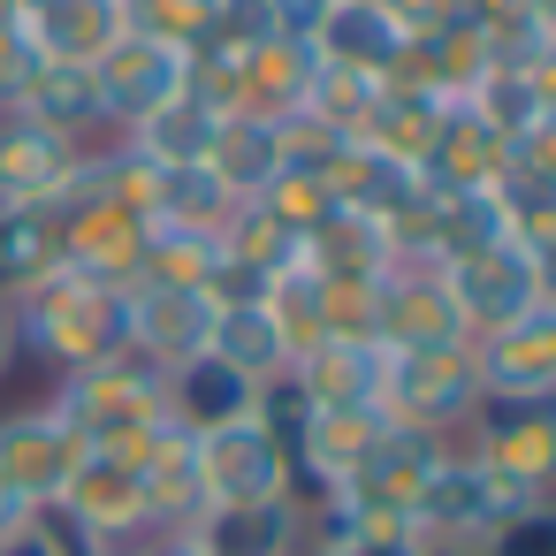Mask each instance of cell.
Wrapping results in <instances>:
<instances>
[{
    "mask_svg": "<svg viewBox=\"0 0 556 556\" xmlns=\"http://www.w3.org/2000/svg\"><path fill=\"white\" fill-rule=\"evenodd\" d=\"M9 313H16L24 366H39V381L130 358V290H108V282H92L77 267H54L47 282L9 298Z\"/></svg>",
    "mask_w": 556,
    "mask_h": 556,
    "instance_id": "cell-1",
    "label": "cell"
},
{
    "mask_svg": "<svg viewBox=\"0 0 556 556\" xmlns=\"http://www.w3.org/2000/svg\"><path fill=\"white\" fill-rule=\"evenodd\" d=\"M39 396H47V412H54L85 450H108V457H138V450L168 427L161 366H146V358H108V366L54 374V381H39Z\"/></svg>",
    "mask_w": 556,
    "mask_h": 556,
    "instance_id": "cell-2",
    "label": "cell"
},
{
    "mask_svg": "<svg viewBox=\"0 0 556 556\" xmlns=\"http://www.w3.org/2000/svg\"><path fill=\"white\" fill-rule=\"evenodd\" d=\"M526 503H548V495H526L518 480L488 472L465 442H450V450L434 457V472L419 480L404 533H412L419 548H480V541H488V526H495V518H510V510H526Z\"/></svg>",
    "mask_w": 556,
    "mask_h": 556,
    "instance_id": "cell-3",
    "label": "cell"
},
{
    "mask_svg": "<svg viewBox=\"0 0 556 556\" xmlns=\"http://www.w3.org/2000/svg\"><path fill=\"white\" fill-rule=\"evenodd\" d=\"M480 404V374H472V336L465 343H404L381 351V412L396 427L419 434H457Z\"/></svg>",
    "mask_w": 556,
    "mask_h": 556,
    "instance_id": "cell-4",
    "label": "cell"
},
{
    "mask_svg": "<svg viewBox=\"0 0 556 556\" xmlns=\"http://www.w3.org/2000/svg\"><path fill=\"white\" fill-rule=\"evenodd\" d=\"M442 282H450V298H457L465 336H488V328H503V320H518V313H533V305H556L548 244H518V237H503V244H488V252L442 260Z\"/></svg>",
    "mask_w": 556,
    "mask_h": 556,
    "instance_id": "cell-5",
    "label": "cell"
},
{
    "mask_svg": "<svg viewBox=\"0 0 556 556\" xmlns=\"http://www.w3.org/2000/svg\"><path fill=\"white\" fill-rule=\"evenodd\" d=\"M77 465H85V442L47 412V396L0 404V480H9L31 510H54Z\"/></svg>",
    "mask_w": 556,
    "mask_h": 556,
    "instance_id": "cell-6",
    "label": "cell"
},
{
    "mask_svg": "<svg viewBox=\"0 0 556 556\" xmlns=\"http://www.w3.org/2000/svg\"><path fill=\"white\" fill-rule=\"evenodd\" d=\"M457 442L488 472L518 480L526 495H548L556 488V404H495V396H480L472 419L457 427Z\"/></svg>",
    "mask_w": 556,
    "mask_h": 556,
    "instance_id": "cell-7",
    "label": "cell"
},
{
    "mask_svg": "<svg viewBox=\"0 0 556 556\" xmlns=\"http://www.w3.org/2000/svg\"><path fill=\"white\" fill-rule=\"evenodd\" d=\"M480 396L495 404H556V305H533L488 336H472Z\"/></svg>",
    "mask_w": 556,
    "mask_h": 556,
    "instance_id": "cell-8",
    "label": "cell"
},
{
    "mask_svg": "<svg viewBox=\"0 0 556 556\" xmlns=\"http://www.w3.org/2000/svg\"><path fill=\"white\" fill-rule=\"evenodd\" d=\"M191 77V54L161 47V39H138L123 31L100 62H92V85H100V115H108V138H123L130 123H146L153 108H168Z\"/></svg>",
    "mask_w": 556,
    "mask_h": 556,
    "instance_id": "cell-9",
    "label": "cell"
},
{
    "mask_svg": "<svg viewBox=\"0 0 556 556\" xmlns=\"http://www.w3.org/2000/svg\"><path fill=\"white\" fill-rule=\"evenodd\" d=\"M313 54L343 77H366V85H389L396 62L412 54V24L389 9V0H328V16L313 31Z\"/></svg>",
    "mask_w": 556,
    "mask_h": 556,
    "instance_id": "cell-10",
    "label": "cell"
},
{
    "mask_svg": "<svg viewBox=\"0 0 556 556\" xmlns=\"http://www.w3.org/2000/svg\"><path fill=\"white\" fill-rule=\"evenodd\" d=\"M199 450V488H206V510H229V503H275L290 495V472L267 442L260 419H237V427H214V434H191Z\"/></svg>",
    "mask_w": 556,
    "mask_h": 556,
    "instance_id": "cell-11",
    "label": "cell"
},
{
    "mask_svg": "<svg viewBox=\"0 0 556 556\" xmlns=\"http://www.w3.org/2000/svg\"><path fill=\"white\" fill-rule=\"evenodd\" d=\"M450 442H457V434H419V427H396V419H389V434L358 457V472L343 480V495H351L374 526H404L419 480L434 472V457H442Z\"/></svg>",
    "mask_w": 556,
    "mask_h": 556,
    "instance_id": "cell-12",
    "label": "cell"
},
{
    "mask_svg": "<svg viewBox=\"0 0 556 556\" xmlns=\"http://www.w3.org/2000/svg\"><path fill=\"white\" fill-rule=\"evenodd\" d=\"M374 336H381V351H404V343H465V320H457V298H450L442 267L396 260L374 282Z\"/></svg>",
    "mask_w": 556,
    "mask_h": 556,
    "instance_id": "cell-13",
    "label": "cell"
},
{
    "mask_svg": "<svg viewBox=\"0 0 556 556\" xmlns=\"http://www.w3.org/2000/svg\"><path fill=\"white\" fill-rule=\"evenodd\" d=\"M214 336V290H168V282H130V358L146 366H184Z\"/></svg>",
    "mask_w": 556,
    "mask_h": 556,
    "instance_id": "cell-14",
    "label": "cell"
},
{
    "mask_svg": "<svg viewBox=\"0 0 556 556\" xmlns=\"http://www.w3.org/2000/svg\"><path fill=\"white\" fill-rule=\"evenodd\" d=\"M77 153H85V146L39 130V123L16 115V108H0V206H39V214H47V206L62 199V184L77 176Z\"/></svg>",
    "mask_w": 556,
    "mask_h": 556,
    "instance_id": "cell-15",
    "label": "cell"
},
{
    "mask_svg": "<svg viewBox=\"0 0 556 556\" xmlns=\"http://www.w3.org/2000/svg\"><path fill=\"white\" fill-rule=\"evenodd\" d=\"M161 396H168V427L214 434V427L252 419V396H260V389H252L237 366H222L214 351H199V358H184V366H161Z\"/></svg>",
    "mask_w": 556,
    "mask_h": 556,
    "instance_id": "cell-16",
    "label": "cell"
},
{
    "mask_svg": "<svg viewBox=\"0 0 556 556\" xmlns=\"http://www.w3.org/2000/svg\"><path fill=\"white\" fill-rule=\"evenodd\" d=\"M298 267H305L313 282H381V275L396 267V252H389V229H381V222H366V214H351V206H328V214L305 229Z\"/></svg>",
    "mask_w": 556,
    "mask_h": 556,
    "instance_id": "cell-17",
    "label": "cell"
},
{
    "mask_svg": "<svg viewBox=\"0 0 556 556\" xmlns=\"http://www.w3.org/2000/svg\"><path fill=\"white\" fill-rule=\"evenodd\" d=\"M16 115H31L39 130L70 138V146H108V115H100V85L85 62H39L31 85L16 92Z\"/></svg>",
    "mask_w": 556,
    "mask_h": 556,
    "instance_id": "cell-18",
    "label": "cell"
},
{
    "mask_svg": "<svg viewBox=\"0 0 556 556\" xmlns=\"http://www.w3.org/2000/svg\"><path fill=\"white\" fill-rule=\"evenodd\" d=\"M206 168H214V184H222L237 206L260 199V191L290 168V123H275V115H222Z\"/></svg>",
    "mask_w": 556,
    "mask_h": 556,
    "instance_id": "cell-19",
    "label": "cell"
},
{
    "mask_svg": "<svg viewBox=\"0 0 556 556\" xmlns=\"http://www.w3.org/2000/svg\"><path fill=\"white\" fill-rule=\"evenodd\" d=\"M206 351H214L222 366H237L252 389H267V381H282V374L298 366V343L282 336V320H275V305H267V298L214 305V336H206Z\"/></svg>",
    "mask_w": 556,
    "mask_h": 556,
    "instance_id": "cell-20",
    "label": "cell"
},
{
    "mask_svg": "<svg viewBox=\"0 0 556 556\" xmlns=\"http://www.w3.org/2000/svg\"><path fill=\"white\" fill-rule=\"evenodd\" d=\"M214 130H222V115L206 108V100H191V92H176L168 108H153L146 123H130L123 130V153L130 161H146V168H206V153H214Z\"/></svg>",
    "mask_w": 556,
    "mask_h": 556,
    "instance_id": "cell-21",
    "label": "cell"
},
{
    "mask_svg": "<svg viewBox=\"0 0 556 556\" xmlns=\"http://www.w3.org/2000/svg\"><path fill=\"white\" fill-rule=\"evenodd\" d=\"M199 556H298V503H229V510H199L191 518Z\"/></svg>",
    "mask_w": 556,
    "mask_h": 556,
    "instance_id": "cell-22",
    "label": "cell"
},
{
    "mask_svg": "<svg viewBox=\"0 0 556 556\" xmlns=\"http://www.w3.org/2000/svg\"><path fill=\"white\" fill-rule=\"evenodd\" d=\"M138 480H146V510L161 533H184L199 510H206V488H199V450L184 427H161L146 450H138Z\"/></svg>",
    "mask_w": 556,
    "mask_h": 556,
    "instance_id": "cell-23",
    "label": "cell"
},
{
    "mask_svg": "<svg viewBox=\"0 0 556 556\" xmlns=\"http://www.w3.org/2000/svg\"><path fill=\"white\" fill-rule=\"evenodd\" d=\"M290 381L313 396V404H381V343H343V336H320L298 351Z\"/></svg>",
    "mask_w": 556,
    "mask_h": 556,
    "instance_id": "cell-24",
    "label": "cell"
},
{
    "mask_svg": "<svg viewBox=\"0 0 556 556\" xmlns=\"http://www.w3.org/2000/svg\"><path fill=\"white\" fill-rule=\"evenodd\" d=\"M62 267V222L39 206H0V298H24Z\"/></svg>",
    "mask_w": 556,
    "mask_h": 556,
    "instance_id": "cell-25",
    "label": "cell"
},
{
    "mask_svg": "<svg viewBox=\"0 0 556 556\" xmlns=\"http://www.w3.org/2000/svg\"><path fill=\"white\" fill-rule=\"evenodd\" d=\"M480 556H556V503H526L488 526Z\"/></svg>",
    "mask_w": 556,
    "mask_h": 556,
    "instance_id": "cell-26",
    "label": "cell"
},
{
    "mask_svg": "<svg viewBox=\"0 0 556 556\" xmlns=\"http://www.w3.org/2000/svg\"><path fill=\"white\" fill-rule=\"evenodd\" d=\"M0 556H77V548H70V533H62L54 518H31L24 533L0 541Z\"/></svg>",
    "mask_w": 556,
    "mask_h": 556,
    "instance_id": "cell-27",
    "label": "cell"
},
{
    "mask_svg": "<svg viewBox=\"0 0 556 556\" xmlns=\"http://www.w3.org/2000/svg\"><path fill=\"white\" fill-rule=\"evenodd\" d=\"M328 556H419V541L404 526H374V533H358L351 548H328Z\"/></svg>",
    "mask_w": 556,
    "mask_h": 556,
    "instance_id": "cell-28",
    "label": "cell"
},
{
    "mask_svg": "<svg viewBox=\"0 0 556 556\" xmlns=\"http://www.w3.org/2000/svg\"><path fill=\"white\" fill-rule=\"evenodd\" d=\"M24 374V343H16V313H9V298H0V389H9Z\"/></svg>",
    "mask_w": 556,
    "mask_h": 556,
    "instance_id": "cell-29",
    "label": "cell"
},
{
    "mask_svg": "<svg viewBox=\"0 0 556 556\" xmlns=\"http://www.w3.org/2000/svg\"><path fill=\"white\" fill-rule=\"evenodd\" d=\"M419 556H480V548H419Z\"/></svg>",
    "mask_w": 556,
    "mask_h": 556,
    "instance_id": "cell-30",
    "label": "cell"
}]
</instances>
